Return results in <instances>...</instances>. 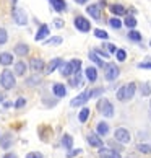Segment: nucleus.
Listing matches in <instances>:
<instances>
[{"instance_id":"obj_29","label":"nucleus","mask_w":151,"mask_h":158,"mask_svg":"<svg viewBox=\"0 0 151 158\" xmlns=\"http://www.w3.org/2000/svg\"><path fill=\"white\" fill-rule=\"evenodd\" d=\"M124 25H125L127 28H130V30H133V28L137 26V18H135V16H125Z\"/></svg>"},{"instance_id":"obj_38","label":"nucleus","mask_w":151,"mask_h":158,"mask_svg":"<svg viewBox=\"0 0 151 158\" xmlns=\"http://www.w3.org/2000/svg\"><path fill=\"white\" fill-rule=\"evenodd\" d=\"M7 39H8V34H7V30H5V28H0V46L7 43Z\"/></svg>"},{"instance_id":"obj_36","label":"nucleus","mask_w":151,"mask_h":158,"mask_svg":"<svg viewBox=\"0 0 151 158\" xmlns=\"http://www.w3.org/2000/svg\"><path fill=\"white\" fill-rule=\"evenodd\" d=\"M38 83H41V78L38 77V75H34V77L26 78V85H30V86H34V85H38Z\"/></svg>"},{"instance_id":"obj_35","label":"nucleus","mask_w":151,"mask_h":158,"mask_svg":"<svg viewBox=\"0 0 151 158\" xmlns=\"http://www.w3.org/2000/svg\"><path fill=\"white\" fill-rule=\"evenodd\" d=\"M109 25H111L112 28H115V30H120V28H122V21H120L119 18H115V16H114V18L109 20Z\"/></svg>"},{"instance_id":"obj_33","label":"nucleus","mask_w":151,"mask_h":158,"mask_svg":"<svg viewBox=\"0 0 151 158\" xmlns=\"http://www.w3.org/2000/svg\"><path fill=\"white\" fill-rule=\"evenodd\" d=\"M101 95H104V88H102V86H97V88L89 90V96L91 98H97V96H101Z\"/></svg>"},{"instance_id":"obj_27","label":"nucleus","mask_w":151,"mask_h":158,"mask_svg":"<svg viewBox=\"0 0 151 158\" xmlns=\"http://www.w3.org/2000/svg\"><path fill=\"white\" fill-rule=\"evenodd\" d=\"M111 11L114 15H117V16H120V15H125V8L122 7V5H119V3H114V5H111Z\"/></svg>"},{"instance_id":"obj_39","label":"nucleus","mask_w":151,"mask_h":158,"mask_svg":"<svg viewBox=\"0 0 151 158\" xmlns=\"http://www.w3.org/2000/svg\"><path fill=\"white\" fill-rule=\"evenodd\" d=\"M94 36H96V38H99V39H107V38H109V34L104 31V30H94Z\"/></svg>"},{"instance_id":"obj_46","label":"nucleus","mask_w":151,"mask_h":158,"mask_svg":"<svg viewBox=\"0 0 151 158\" xmlns=\"http://www.w3.org/2000/svg\"><path fill=\"white\" fill-rule=\"evenodd\" d=\"M107 49H109V52H114V54H115V51H117L114 44H107Z\"/></svg>"},{"instance_id":"obj_45","label":"nucleus","mask_w":151,"mask_h":158,"mask_svg":"<svg viewBox=\"0 0 151 158\" xmlns=\"http://www.w3.org/2000/svg\"><path fill=\"white\" fill-rule=\"evenodd\" d=\"M94 52H96L97 56H101V57H109L107 52H104V51H101V49H94Z\"/></svg>"},{"instance_id":"obj_24","label":"nucleus","mask_w":151,"mask_h":158,"mask_svg":"<svg viewBox=\"0 0 151 158\" xmlns=\"http://www.w3.org/2000/svg\"><path fill=\"white\" fill-rule=\"evenodd\" d=\"M85 75H86V78H88L89 81H96L97 80V70L94 67H88L85 70Z\"/></svg>"},{"instance_id":"obj_12","label":"nucleus","mask_w":151,"mask_h":158,"mask_svg":"<svg viewBox=\"0 0 151 158\" xmlns=\"http://www.w3.org/2000/svg\"><path fill=\"white\" fill-rule=\"evenodd\" d=\"M97 153H99L101 158H120V153L114 148H104L102 147V148H99Z\"/></svg>"},{"instance_id":"obj_43","label":"nucleus","mask_w":151,"mask_h":158,"mask_svg":"<svg viewBox=\"0 0 151 158\" xmlns=\"http://www.w3.org/2000/svg\"><path fill=\"white\" fill-rule=\"evenodd\" d=\"M26 158H42V153H39V152H30L26 155Z\"/></svg>"},{"instance_id":"obj_5","label":"nucleus","mask_w":151,"mask_h":158,"mask_svg":"<svg viewBox=\"0 0 151 158\" xmlns=\"http://www.w3.org/2000/svg\"><path fill=\"white\" fill-rule=\"evenodd\" d=\"M11 18H13V21L20 26H25L28 23V15L23 8H13L11 10Z\"/></svg>"},{"instance_id":"obj_7","label":"nucleus","mask_w":151,"mask_h":158,"mask_svg":"<svg viewBox=\"0 0 151 158\" xmlns=\"http://www.w3.org/2000/svg\"><path fill=\"white\" fill-rule=\"evenodd\" d=\"M73 23H75V26H77V30L78 31H81V33H88L89 30H91V23L85 18V16H77V18L73 20Z\"/></svg>"},{"instance_id":"obj_22","label":"nucleus","mask_w":151,"mask_h":158,"mask_svg":"<svg viewBox=\"0 0 151 158\" xmlns=\"http://www.w3.org/2000/svg\"><path fill=\"white\" fill-rule=\"evenodd\" d=\"M49 34V26L47 25H41V28L38 30V33H36V36H34V39L36 41H41V39H44L46 36Z\"/></svg>"},{"instance_id":"obj_26","label":"nucleus","mask_w":151,"mask_h":158,"mask_svg":"<svg viewBox=\"0 0 151 158\" xmlns=\"http://www.w3.org/2000/svg\"><path fill=\"white\" fill-rule=\"evenodd\" d=\"M70 85L75 86V88L83 85V77H81V72H80V73H75V77L70 78Z\"/></svg>"},{"instance_id":"obj_47","label":"nucleus","mask_w":151,"mask_h":158,"mask_svg":"<svg viewBox=\"0 0 151 158\" xmlns=\"http://www.w3.org/2000/svg\"><path fill=\"white\" fill-rule=\"evenodd\" d=\"M55 26H57V28H62V26H63V23H62L60 20H57V21H55Z\"/></svg>"},{"instance_id":"obj_25","label":"nucleus","mask_w":151,"mask_h":158,"mask_svg":"<svg viewBox=\"0 0 151 158\" xmlns=\"http://www.w3.org/2000/svg\"><path fill=\"white\" fill-rule=\"evenodd\" d=\"M88 118H89V108H81L80 114H78V121L81 124H85V122L88 121Z\"/></svg>"},{"instance_id":"obj_40","label":"nucleus","mask_w":151,"mask_h":158,"mask_svg":"<svg viewBox=\"0 0 151 158\" xmlns=\"http://www.w3.org/2000/svg\"><path fill=\"white\" fill-rule=\"evenodd\" d=\"M138 152H141V153H149V152H151V145L140 143V145H138Z\"/></svg>"},{"instance_id":"obj_17","label":"nucleus","mask_w":151,"mask_h":158,"mask_svg":"<svg viewBox=\"0 0 151 158\" xmlns=\"http://www.w3.org/2000/svg\"><path fill=\"white\" fill-rule=\"evenodd\" d=\"M13 51H15V54L16 56H20V57H23V56H28V52H30V48L26 46V43H18L13 48Z\"/></svg>"},{"instance_id":"obj_42","label":"nucleus","mask_w":151,"mask_h":158,"mask_svg":"<svg viewBox=\"0 0 151 158\" xmlns=\"http://www.w3.org/2000/svg\"><path fill=\"white\" fill-rule=\"evenodd\" d=\"M81 153V148H77V150H70L67 153V158H73V156H77V155H80Z\"/></svg>"},{"instance_id":"obj_6","label":"nucleus","mask_w":151,"mask_h":158,"mask_svg":"<svg viewBox=\"0 0 151 158\" xmlns=\"http://www.w3.org/2000/svg\"><path fill=\"white\" fill-rule=\"evenodd\" d=\"M114 137H115V140L117 142H120V143H129L130 142V132L127 131V129H124V127H117L115 129V132H114Z\"/></svg>"},{"instance_id":"obj_51","label":"nucleus","mask_w":151,"mask_h":158,"mask_svg":"<svg viewBox=\"0 0 151 158\" xmlns=\"http://www.w3.org/2000/svg\"><path fill=\"white\" fill-rule=\"evenodd\" d=\"M0 101H2V96H0Z\"/></svg>"},{"instance_id":"obj_21","label":"nucleus","mask_w":151,"mask_h":158,"mask_svg":"<svg viewBox=\"0 0 151 158\" xmlns=\"http://www.w3.org/2000/svg\"><path fill=\"white\" fill-rule=\"evenodd\" d=\"M10 64H13V56L10 54V52H2L0 54V65H10Z\"/></svg>"},{"instance_id":"obj_49","label":"nucleus","mask_w":151,"mask_h":158,"mask_svg":"<svg viewBox=\"0 0 151 158\" xmlns=\"http://www.w3.org/2000/svg\"><path fill=\"white\" fill-rule=\"evenodd\" d=\"M75 2H77V3H80V5H83V3H86V2H88V0H75Z\"/></svg>"},{"instance_id":"obj_9","label":"nucleus","mask_w":151,"mask_h":158,"mask_svg":"<svg viewBox=\"0 0 151 158\" xmlns=\"http://www.w3.org/2000/svg\"><path fill=\"white\" fill-rule=\"evenodd\" d=\"M30 69L33 72H42V70H46V64H44L42 59H39V57H33L30 60Z\"/></svg>"},{"instance_id":"obj_8","label":"nucleus","mask_w":151,"mask_h":158,"mask_svg":"<svg viewBox=\"0 0 151 158\" xmlns=\"http://www.w3.org/2000/svg\"><path fill=\"white\" fill-rule=\"evenodd\" d=\"M89 98H91V96H89V90H86V91H83V93H80L77 98H73V99H72V101H70V106H72V108L83 106V104L88 101Z\"/></svg>"},{"instance_id":"obj_48","label":"nucleus","mask_w":151,"mask_h":158,"mask_svg":"<svg viewBox=\"0 0 151 158\" xmlns=\"http://www.w3.org/2000/svg\"><path fill=\"white\" fill-rule=\"evenodd\" d=\"M3 158H16V155H15V153H7Z\"/></svg>"},{"instance_id":"obj_16","label":"nucleus","mask_w":151,"mask_h":158,"mask_svg":"<svg viewBox=\"0 0 151 158\" xmlns=\"http://www.w3.org/2000/svg\"><path fill=\"white\" fill-rule=\"evenodd\" d=\"M86 11H88V15H91L94 20H101V5H89V7L86 8Z\"/></svg>"},{"instance_id":"obj_32","label":"nucleus","mask_w":151,"mask_h":158,"mask_svg":"<svg viewBox=\"0 0 151 158\" xmlns=\"http://www.w3.org/2000/svg\"><path fill=\"white\" fill-rule=\"evenodd\" d=\"M62 41H63V39H62L60 36H52L50 39H47V41H46L44 44H49V46H59V44L62 43Z\"/></svg>"},{"instance_id":"obj_53","label":"nucleus","mask_w":151,"mask_h":158,"mask_svg":"<svg viewBox=\"0 0 151 158\" xmlns=\"http://www.w3.org/2000/svg\"><path fill=\"white\" fill-rule=\"evenodd\" d=\"M13 2H15V0H13Z\"/></svg>"},{"instance_id":"obj_2","label":"nucleus","mask_w":151,"mask_h":158,"mask_svg":"<svg viewBox=\"0 0 151 158\" xmlns=\"http://www.w3.org/2000/svg\"><path fill=\"white\" fill-rule=\"evenodd\" d=\"M0 85H2L5 90H11V88H15V85H16L15 72H11L10 69H5L3 72H2V77H0Z\"/></svg>"},{"instance_id":"obj_19","label":"nucleus","mask_w":151,"mask_h":158,"mask_svg":"<svg viewBox=\"0 0 151 158\" xmlns=\"http://www.w3.org/2000/svg\"><path fill=\"white\" fill-rule=\"evenodd\" d=\"M62 147L67 148L68 152L72 150V147H73V137L70 135V134H63V135H62Z\"/></svg>"},{"instance_id":"obj_11","label":"nucleus","mask_w":151,"mask_h":158,"mask_svg":"<svg viewBox=\"0 0 151 158\" xmlns=\"http://www.w3.org/2000/svg\"><path fill=\"white\" fill-rule=\"evenodd\" d=\"M88 143L91 145V147H96V148H102V139L97 135V134H94V132H89L88 134Z\"/></svg>"},{"instance_id":"obj_1","label":"nucleus","mask_w":151,"mask_h":158,"mask_svg":"<svg viewBox=\"0 0 151 158\" xmlns=\"http://www.w3.org/2000/svg\"><path fill=\"white\" fill-rule=\"evenodd\" d=\"M135 91H137V85L132 81V83H127L124 86H120V88L117 90V95L115 96H117L119 101H129V99L133 98Z\"/></svg>"},{"instance_id":"obj_14","label":"nucleus","mask_w":151,"mask_h":158,"mask_svg":"<svg viewBox=\"0 0 151 158\" xmlns=\"http://www.w3.org/2000/svg\"><path fill=\"white\" fill-rule=\"evenodd\" d=\"M59 72H60V75H63V77H72V75L75 73L70 62H63L60 65V69H59Z\"/></svg>"},{"instance_id":"obj_18","label":"nucleus","mask_w":151,"mask_h":158,"mask_svg":"<svg viewBox=\"0 0 151 158\" xmlns=\"http://www.w3.org/2000/svg\"><path fill=\"white\" fill-rule=\"evenodd\" d=\"M52 90H54V95L57 98H63L67 95V88H65V85H62V83H54Z\"/></svg>"},{"instance_id":"obj_37","label":"nucleus","mask_w":151,"mask_h":158,"mask_svg":"<svg viewBox=\"0 0 151 158\" xmlns=\"http://www.w3.org/2000/svg\"><path fill=\"white\" fill-rule=\"evenodd\" d=\"M115 57H117V60L124 62V60L127 59V52H125L124 49H117V51H115Z\"/></svg>"},{"instance_id":"obj_4","label":"nucleus","mask_w":151,"mask_h":158,"mask_svg":"<svg viewBox=\"0 0 151 158\" xmlns=\"http://www.w3.org/2000/svg\"><path fill=\"white\" fill-rule=\"evenodd\" d=\"M120 75V69L117 67V64H114V62H109L106 67H104V77H106V80L109 81H112L115 80Z\"/></svg>"},{"instance_id":"obj_20","label":"nucleus","mask_w":151,"mask_h":158,"mask_svg":"<svg viewBox=\"0 0 151 158\" xmlns=\"http://www.w3.org/2000/svg\"><path fill=\"white\" fill-rule=\"evenodd\" d=\"M50 3H52V8H54L55 11H65L67 10V3H65V0H50Z\"/></svg>"},{"instance_id":"obj_3","label":"nucleus","mask_w":151,"mask_h":158,"mask_svg":"<svg viewBox=\"0 0 151 158\" xmlns=\"http://www.w3.org/2000/svg\"><path fill=\"white\" fill-rule=\"evenodd\" d=\"M96 108H97V111H99L104 118H112L114 116V106H112V103L109 101L107 98H101L99 101H97Z\"/></svg>"},{"instance_id":"obj_31","label":"nucleus","mask_w":151,"mask_h":158,"mask_svg":"<svg viewBox=\"0 0 151 158\" xmlns=\"http://www.w3.org/2000/svg\"><path fill=\"white\" fill-rule=\"evenodd\" d=\"M129 38H130L132 41H135V43H140V41H141V34L138 33L137 30H130V31H129Z\"/></svg>"},{"instance_id":"obj_15","label":"nucleus","mask_w":151,"mask_h":158,"mask_svg":"<svg viewBox=\"0 0 151 158\" xmlns=\"http://www.w3.org/2000/svg\"><path fill=\"white\" fill-rule=\"evenodd\" d=\"M96 134L99 137H104V135H107L109 134V124L106 121H101V122H97V126H96Z\"/></svg>"},{"instance_id":"obj_23","label":"nucleus","mask_w":151,"mask_h":158,"mask_svg":"<svg viewBox=\"0 0 151 158\" xmlns=\"http://www.w3.org/2000/svg\"><path fill=\"white\" fill-rule=\"evenodd\" d=\"M15 75H18V77H23V75L26 73V64L23 62V60H20V62H16L15 64Z\"/></svg>"},{"instance_id":"obj_44","label":"nucleus","mask_w":151,"mask_h":158,"mask_svg":"<svg viewBox=\"0 0 151 158\" xmlns=\"http://www.w3.org/2000/svg\"><path fill=\"white\" fill-rule=\"evenodd\" d=\"M138 69H148V70H151V62H140V64H138Z\"/></svg>"},{"instance_id":"obj_30","label":"nucleus","mask_w":151,"mask_h":158,"mask_svg":"<svg viewBox=\"0 0 151 158\" xmlns=\"http://www.w3.org/2000/svg\"><path fill=\"white\" fill-rule=\"evenodd\" d=\"M140 91H141L143 96H149L151 95V85L148 83V81H145V83H141V86H140Z\"/></svg>"},{"instance_id":"obj_41","label":"nucleus","mask_w":151,"mask_h":158,"mask_svg":"<svg viewBox=\"0 0 151 158\" xmlns=\"http://www.w3.org/2000/svg\"><path fill=\"white\" fill-rule=\"evenodd\" d=\"M25 104H26V99L25 98H18V99H16V103H15V108H23V106H25Z\"/></svg>"},{"instance_id":"obj_50","label":"nucleus","mask_w":151,"mask_h":158,"mask_svg":"<svg viewBox=\"0 0 151 158\" xmlns=\"http://www.w3.org/2000/svg\"><path fill=\"white\" fill-rule=\"evenodd\" d=\"M149 108H151V101H149Z\"/></svg>"},{"instance_id":"obj_10","label":"nucleus","mask_w":151,"mask_h":158,"mask_svg":"<svg viewBox=\"0 0 151 158\" xmlns=\"http://www.w3.org/2000/svg\"><path fill=\"white\" fill-rule=\"evenodd\" d=\"M11 145H13V134H3L2 137H0V148H3V150H8Z\"/></svg>"},{"instance_id":"obj_34","label":"nucleus","mask_w":151,"mask_h":158,"mask_svg":"<svg viewBox=\"0 0 151 158\" xmlns=\"http://www.w3.org/2000/svg\"><path fill=\"white\" fill-rule=\"evenodd\" d=\"M70 64H72V67H73V72H75V73H80L81 60H80V59H72V60H70Z\"/></svg>"},{"instance_id":"obj_52","label":"nucleus","mask_w":151,"mask_h":158,"mask_svg":"<svg viewBox=\"0 0 151 158\" xmlns=\"http://www.w3.org/2000/svg\"><path fill=\"white\" fill-rule=\"evenodd\" d=\"M149 46H151V41H149Z\"/></svg>"},{"instance_id":"obj_13","label":"nucleus","mask_w":151,"mask_h":158,"mask_svg":"<svg viewBox=\"0 0 151 158\" xmlns=\"http://www.w3.org/2000/svg\"><path fill=\"white\" fill-rule=\"evenodd\" d=\"M62 64H63V60H62V59H59V57H55V59H52V60L49 62V65L46 67V70H44V72H46V73H52L54 70L60 69V65H62Z\"/></svg>"},{"instance_id":"obj_28","label":"nucleus","mask_w":151,"mask_h":158,"mask_svg":"<svg viewBox=\"0 0 151 158\" xmlns=\"http://www.w3.org/2000/svg\"><path fill=\"white\" fill-rule=\"evenodd\" d=\"M89 60H93L97 67H106V65H104V62H102V59H99V56H97L94 51L89 52Z\"/></svg>"}]
</instances>
